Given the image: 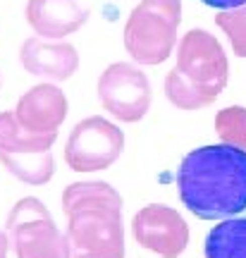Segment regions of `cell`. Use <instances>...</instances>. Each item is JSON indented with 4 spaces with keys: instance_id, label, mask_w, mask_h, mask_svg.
Wrapping results in <instances>:
<instances>
[{
    "instance_id": "6da1fadb",
    "label": "cell",
    "mask_w": 246,
    "mask_h": 258,
    "mask_svg": "<svg viewBox=\"0 0 246 258\" xmlns=\"http://www.w3.org/2000/svg\"><path fill=\"white\" fill-rule=\"evenodd\" d=\"M177 186L201 220L234 218L246 208V151L229 144L194 148L177 170Z\"/></svg>"
},
{
    "instance_id": "7a4b0ae2",
    "label": "cell",
    "mask_w": 246,
    "mask_h": 258,
    "mask_svg": "<svg viewBox=\"0 0 246 258\" xmlns=\"http://www.w3.org/2000/svg\"><path fill=\"white\" fill-rule=\"evenodd\" d=\"M72 258H125L122 196L100 179L72 182L63 191Z\"/></svg>"
},
{
    "instance_id": "3957f363",
    "label": "cell",
    "mask_w": 246,
    "mask_h": 258,
    "mask_svg": "<svg viewBox=\"0 0 246 258\" xmlns=\"http://www.w3.org/2000/svg\"><path fill=\"white\" fill-rule=\"evenodd\" d=\"M229 79L227 53L206 29L187 31L177 43V62L165 77V96L179 110L215 103Z\"/></svg>"
},
{
    "instance_id": "277c9868",
    "label": "cell",
    "mask_w": 246,
    "mask_h": 258,
    "mask_svg": "<svg viewBox=\"0 0 246 258\" xmlns=\"http://www.w3.org/2000/svg\"><path fill=\"white\" fill-rule=\"evenodd\" d=\"M182 0H141L125 24V48L137 64H160L177 46Z\"/></svg>"
},
{
    "instance_id": "5b68a950",
    "label": "cell",
    "mask_w": 246,
    "mask_h": 258,
    "mask_svg": "<svg viewBox=\"0 0 246 258\" xmlns=\"http://www.w3.org/2000/svg\"><path fill=\"white\" fill-rule=\"evenodd\" d=\"M57 134H34L19 127L15 112H0V163L12 177L31 186L48 184L55 175L53 144Z\"/></svg>"
},
{
    "instance_id": "8992f818",
    "label": "cell",
    "mask_w": 246,
    "mask_h": 258,
    "mask_svg": "<svg viewBox=\"0 0 246 258\" xmlns=\"http://www.w3.org/2000/svg\"><path fill=\"white\" fill-rule=\"evenodd\" d=\"M5 232L17 258H72L67 234L57 230L46 203L36 196H24L12 206Z\"/></svg>"
},
{
    "instance_id": "52a82bcc",
    "label": "cell",
    "mask_w": 246,
    "mask_h": 258,
    "mask_svg": "<svg viewBox=\"0 0 246 258\" xmlns=\"http://www.w3.org/2000/svg\"><path fill=\"white\" fill-rule=\"evenodd\" d=\"M125 151V132L100 115L84 117L72 127L65 144V163L72 172L108 170Z\"/></svg>"
},
{
    "instance_id": "ba28073f",
    "label": "cell",
    "mask_w": 246,
    "mask_h": 258,
    "mask_svg": "<svg viewBox=\"0 0 246 258\" xmlns=\"http://www.w3.org/2000/svg\"><path fill=\"white\" fill-rule=\"evenodd\" d=\"M96 91H98V101L103 110L110 117L127 122V124L144 120L146 112L151 110V101H153V91H151V82H148L146 72L132 62L108 64L100 72Z\"/></svg>"
},
{
    "instance_id": "9c48e42d",
    "label": "cell",
    "mask_w": 246,
    "mask_h": 258,
    "mask_svg": "<svg viewBox=\"0 0 246 258\" xmlns=\"http://www.w3.org/2000/svg\"><path fill=\"white\" fill-rule=\"evenodd\" d=\"M132 234L139 246L163 258L182 256L189 244V225L165 203H148L132 218Z\"/></svg>"
},
{
    "instance_id": "30bf717a",
    "label": "cell",
    "mask_w": 246,
    "mask_h": 258,
    "mask_svg": "<svg viewBox=\"0 0 246 258\" xmlns=\"http://www.w3.org/2000/svg\"><path fill=\"white\" fill-rule=\"evenodd\" d=\"M19 127L34 134H57L70 112V103L63 89L55 84H36L19 96L15 108Z\"/></svg>"
},
{
    "instance_id": "8fae6325",
    "label": "cell",
    "mask_w": 246,
    "mask_h": 258,
    "mask_svg": "<svg viewBox=\"0 0 246 258\" xmlns=\"http://www.w3.org/2000/svg\"><path fill=\"white\" fill-rule=\"evenodd\" d=\"M19 64L38 79L67 82L79 70V53L67 41L31 36L19 46Z\"/></svg>"
},
{
    "instance_id": "7c38bea8",
    "label": "cell",
    "mask_w": 246,
    "mask_h": 258,
    "mask_svg": "<svg viewBox=\"0 0 246 258\" xmlns=\"http://www.w3.org/2000/svg\"><path fill=\"white\" fill-rule=\"evenodd\" d=\"M27 22L34 34L41 38H65L79 31L91 17L89 0H29L27 3Z\"/></svg>"
},
{
    "instance_id": "4fadbf2b",
    "label": "cell",
    "mask_w": 246,
    "mask_h": 258,
    "mask_svg": "<svg viewBox=\"0 0 246 258\" xmlns=\"http://www.w3.org/2000/svg\"><path fill=\"white\" fill-rule=\"evenodd\" d=\"M206 258H246V218H227L206 237Z\"/></svg>"
},
{
    "instance_id": "5bb4252c",
    "label": "cell",
    "mask_w": 246,
    "mask_h": 258,
    "mask_svg": "<svg viewBox=\"0 0 246 258\" xmlns=\"http://www.w3.org/2000/svg\"><path fill=\"white\" fill-rule=\"evenodd\" d=\"M215 132L220 134L222 144L246 151V108L234 105V108L220 110L215 117Z\"/></svg>"
},
{
    "instance_id": "9a60e30c",
    "label": "cell",
    "mask_w": 246,
    "mask_h": 258,
    "mask_svg": "<svg viewBox=\"0 0 246 258\" xmlns=\"http://www.w3.org/2000/svg\"><path fill=\"white\" fill-rule=\"evenodd\" d=\"M215 24L227 36L234 55L246 57V5L234 10H222L220 15H215Z\"/></svg>"
},
{
    "instance_id": "2e32d148",
    "label": "cell",
    "mask_w": 246,
    "mask_h": 258,
    "mask_svg": "<svg viewBox=\"0 0 246 258\" xmlns=\"http://www.w3.org/2000/svg\"><path fill=\"white\" fill-rule=\"evenodd\" d=\"M201 3L208 5V8H215V10H234V8L246 5V0H201Z\"/></svg>"
},
{
    "instance_id": "e0dca14e",
    "label": "cell",
    "mask_w": 246,
    "mask_h": 258,
    "mask_svg": "<svg viewBox=\"0 0 246 258\" xmlns=\"http://www.w3.org/2000/svg\"><path fill=\"white\" fill-rule=\"evenodd\" d=\"M8 249H10L8 232H3V230H0V258H8Z\"/></svg>"
},
{
    "instance_id": "ac0fdd59",
    "label": "cell",
    "mask_w": 246,
    "mask_h": 258,
    "mask_svg": "<svg viewBox=\"0 0 246 258\" xmlns=\"http://www.w3.org/2000/svg\"><path fill=\"white\" fill-rule=\"evenodd\" d=\"M0 86H3V77H0Z\"/></svg>"
}]
</instances>
